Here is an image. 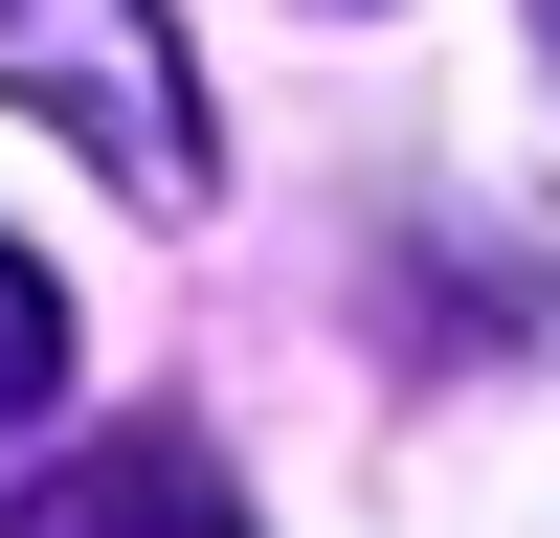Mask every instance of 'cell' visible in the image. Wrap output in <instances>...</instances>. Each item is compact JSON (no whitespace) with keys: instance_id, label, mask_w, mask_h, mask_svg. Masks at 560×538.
I'll list each match as a JSON object with an SVG mask.
<instances>
[{"instance_id":"obj_1","label":"cell","mask_w":560,"mask_h":538,"mask_svg":"<svg viewBox=\"0 0 560 538\" xmlns=\"http://www.w3.org/2000/svg\"><path fill=\"white\" fill-rule=\"evenodd\" d=\"M0 90L113 179L135 224H202L224 202V134H202V68H179L158 0H0Z\"/></svg>"},{"instance_id":"obj_2","label":"cell","mask_w":560,"mask_h":538,"mask_svg":"<svg viewBox=\"0 0 560 538\" xmlns=\"http://www.w3.org/2000/svg\"><path fill=\"white\" fill-rule=\"evenodd\" d=\"M0 538H269V516H247V471L202 426H90V448H45L0 493Z\"/></svg>"},{"instance_id":"obj_3","label":"cell","mask_w":560,"mask_h":538,"mask_svg":"<svg viewBox=\"0 0 560 538\" xmlns=\"http://www.w3.org/2000/svg\"><path fill=\"white\" fill-rule=\"evenodd\" d=\"M68 404V292H45V247H0V426H45Z\"/></svg>"},{"instance_id":"obj_4","label":"cell","mask_w":560,"mask_h":538,"mask_svg":"<svg viewBox=\"0 0 560 538\" xmlns=\"http://www.w3.org/2000/svg\"><path fill=\"white\" fill-rule=\"evenodd\" d=\"M538 23H560V0H538Z\"/></svg>"}]
</instances>
